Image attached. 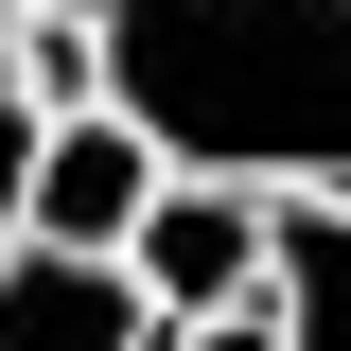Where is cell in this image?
<instances>
[{"label":"cell","instance_id":"cell-1","mask_svg":"<svg viewBox=\"0 0 351 351\" xmlns=\"http://www.w3.org/2000/svg\"><path fill=\"white\" fill-rule=\"evenodd\" d=\"M106 88L193 176H351V0H88Z\"/></svg>","mask_w":351,"mask_h":351},{"label":"cell","instance_id":"cell-2","mask_svg":"<svg viewBox=\"0 0 351 351\" xmlns=\"http://www.w3.org/2000/svg\"><path fill=\"white\" fill-rule=\"evenodd\" d=\"M158 123H141L123 88H88V106H36V176H18V228H53V246H123L141 193H158Z\"/></svg>","mask_w":351,"mask_h":351},{"label":"cell","instance_id":"cell-3","mask_svg":"<svg viewBox=\"0 0 351 351\" xmlns=\"http://www.w3.org/2000/svg\"><path fill=\"white\" fill-rule=\"evenodd\" d=\"M123 281H141L158 316L263 299V176H193V158H176L158 193H141V228H123Z\"/></svg>","mask_w":351,"mask_h":351},{"label":"cell","instance_id":"cell-4","mask_svg":"<svg viewBox=\"0 0 351 351\" xmlns=\"http://www.w3.org/2000/svg\"><path fill=\"white\" fill-rule=\"evenodd\" d=\"M0 351H158V299L123 281V246H0Z\"/></svg>","mask_w":351,"mask_h":351},{"label":"cell","instance_id":"cell-5","mask_svg":"<svg viewBox=\"0 0 351 351\" xmlns=\"http://www.w3.org/2000/svg\"><path fill=\"white\" fill-rule=\"evenodd\" d=\"M263 316L281 351H351V176L263 193Z\"/></svg>","mask_w":351,"mask_h":351},{"label":"cell","instance_id":"cell-6","mask_svg":"<svg viewBox=\"0 0 351 351\" xmlns=\"http://www.w3.org/2000/svg\"><path fill=\"white\" fill-rule=\"evenodd\" d=\"M18 176H36V71H18V36H0V246H18Z\"/></svg>","mask_w":351,"mask_h":351},{"label":"cell","instance_id":"cell-7","mask_svg":"<svg viewBox=\"0 0 351 351\" xmlns=\"http://www.w3.org/2000/svg\"><path fill=\"white\" fill-rule=\"evenodd\" d=\"M158 351H281V316H263V299H228V316H158Z\"/></svg>","mask_w":351,"mask_h":351},{"label":"cell","instance_id":"cell-8","mask_svg":"<svg viewBox=\"0 0 351 351\" xmlns=\"http://www.w3.org/2000/svg\"><path fill=\"white\" fill-rule=\"evenodd\" d=\"M0 18H36V0H0Z\"/></svg>","mask_w":351,"mask_h":351}]
</instances>
